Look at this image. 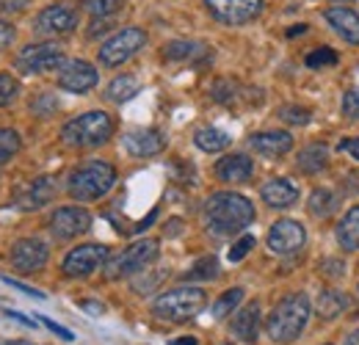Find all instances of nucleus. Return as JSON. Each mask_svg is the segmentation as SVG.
I'll return each instance as SVG.
<instances>
[{
	"label": "nucleus",
	"mask_w": 359,
	"mask_h": 345,
	"mask_svg": "<svg viewBox=\"0 0 359 345\" xmlns=\"http://www.w3.org/2000/svg\"><path fill=\"white\" fill-rule=\"evenodd\" d=\"M169 345H196V340L194 337H177V340H172Z\"/></svg>",
	"instance_id": "nucleus-51"
},
{
	"label": "nucleus",
	"mask_w": 359,
	"mask_h": 345,
	"mask_svg": "<svg viewBox=\"0 0 359 345\" xmlns=\"http://www.w3.org/2000/svg\"><path fill=\"white\" fill-rule=\"evenodd\" d=\"M337 149L346 152V155H351L354 161H359V138H343V141L337 144Z\"/></svg>",
	"instance_id": "nucleus-46"
},
{
	"label": "nucleus",
	"mask_w": 359,
	"mask_h": 345,
	"mask_svg": "<svg viewBox=\"0 0 359 345\" xmlns=\"http://www.w3.org/2000/svg\"><path fill=\"white\" fill-rule=\"evenodd\" d=\"M304 31H307V25H296V28H290L287 34H290V36H296V34H304Z\"/></svg>",
	"instance_id": "nucleus-53"
},
{
	"label": "nucleus",
	"mask_w": 359,
	"mask_h": 345,
	"mask_svg": "<svg viewBox=\"0 0 359 345\" xmlns=\"http://www.w3.org/2000/svg\"><path fill=\"white\" fill-rule=\"evenodd\" d=\"M83 306H86V312H91V315H100V312H102V304H94V302H83Z\"/></svg>",
	"instance_id": "nucleus-49"
},
{
	"label": "nucleus",
	"mask_w": 359,
	"mask_h": 345,
	"mask_svg": "<svg viewBox=\"0 0 359 345\" xmlns=\"http://www.w3.org/2000/svg\"><path fill=\"white\" fill-rule=\"evenodd\" d=\"M320 271L326 273V276H343L346 273V268H343V262L340 259H326V262H320Z\"/></svg>",
	"instance_id": "nucleus-44"
},
{
	"label": "nucleus",
	"mask_w": 359,
	"mask_h": 345,
	"mask_svg": "<svg viewBox=\"0 0 359 345\" xmlns=\"http://www.w3.org/2000/svg\"><path fill=\"white\" fill-rule=\"evenodd\" d=\"M255 221V205L235 191H219L205 202V224L213 235H235Z\"/></svg>",
	"instance_id": "nucleus-1"
},
{
	"label": "nucleus",
	"mask_w": 359,
	"mask_h": 345,
	"mask_svg": "<svg viewBox=\"0 0 359 345\" xmlns=\"http://www.w3.org/2000/svg\"><path fill=\"white\" fill-rule=\"evenodd\" d=\"M310 116H313V114H310L307 108H302V105H285V108L279 111V119L287 122V125H307Z\"/></svg>",
	"instance_id": "nucleus-36"
},
{
	"label": "nucleus",
	"mask_w": 359,
	"mask_h": 345,
	"mask_svg": "<svg viewBox=\"0 0 359 345\" xmlns=\"http://www.w3.org/2000/svg\"><path fill=\"white\" fill-rule=\"evenodd\" d=\"M47 259H50V249L42 238H22L11 246V265L20 273H31V271L45 268Z\"/></svg>",
	"instance_id": "nucleus-14"
},
{
	"label": "nucleus",
	"mask_w": 359,
	"mask_h": 345,
	"mask_svg": "<svg viewBox=\"0 0 359 345\" xmlns=\"http://www.w3.org/2000/svg\"><path fill=\"white\" fill-rule=\"evenodd\" d=\"M47 226H50V235L55 241H72V238H81L83 232L91 229V213L81 205H67V208L53 210Z\"/></svg>",
	"instance_id": "nucleus-10"
},
{
	"label": "nucleus",
	"mask_w": 359,
	"mask_h": 345,
	"mask_svg": "<svg viewBox=\"0 0 359 345\" xmlns=\"http://www.w3.org/2000/svg\"><path fill=\"white\" fill-rule=\"evenodd\" d=\"M163 276H166V271H158L155 276H144V279H135V282H133V290H135V293H141V296H144V293L155 290V285H158V282H161Z\"/></svg>",
	"instance_id": "nucleus-41"
},
{
	"label": "nucleus",
	"mask_w": 359,
	"mask_h": 345,
	"mask_svg": "<svg viewBox=\"0 0 359 345\" xmlns=\"http://www.w3.org/2000/svg\"><path fill=\"white\" fill-rule=\"evenodd\" d=\"M31 0H0V14H20L28 8Z\"/></svg>",
	"instance_id": "nucleus-42"
},
{
	"label": "nucleus",
	"mask_w": 359,
	"mask_h": 345,
	"mask_svg": "<svg viewBox=\"0 0 359 345\" xmlns=\"http://www.w3.org/2000/svg\"><path fill=\"white\" fill-rule=\"evenodd\" d=\"M114 185H116V169L105 161H89L69 174L67 191L78 202H94V199L105 196Z\"/></svg>",
	"instance_id": "nucleus-4"
},
{
	"label": "nucleus",
	"mask_w": 359,
	"mask_h": 345,
	"mask_svg": "<svg viewBox=\"0 0 359 345\" xmlns=\"http://www.w3.org/2000/svg\"><path fill=\"white\" fill-rule=\"evenodd\" d=\"M97 81H100L97 69L89 61H81V58L64 61L61 69H58V88H64L69 94H86L97 86Z\"/></svg>",
	"instance_id": "nucleus-13"
},
{
	"label": "nucleus",
	"mask_w": 359,
	"mask_h": 345,
	"mask_svg": "<svg viewBox=\"0 0 359 345\" xmlns=\"http://www.w3.org/2000/svg\"><path fill=\"white\" fill-rule=\"evenodd\" d=\"M3 282H6V285H11V288H17V290H22V293H28V296H34V299H45V293H39V290H34V288H28V285L17 282V279H8V276H3Z\"/></svg>",
	"instance_id": "nucleus-47"
},
{
	"label": "nucleus",
	"mask_w": 359,
	"mask_h": 345,
	"mask_svg": "<svg viewBox=\"0 0 359 345\" xmlns=\"http://www.w3.org/2000/svg\"><path fill=\"white\" fill-rule=\"evenodd\" d=\"M310 213L318 218H329L334 210H337V196H334V191H329V188H315L313 194H310Z\"/></svg>",
	"instance_id": "nucleus-28"
},
{
	"label": "nucleus",
	"mask_w": 359,
	"mask_h": 345,
	"mask_svg": "<svg viewBox=\"0 0 359 345\" xmlns=\"http://www.w3.org/2000/svg\"><path fill=\"white\" fill-rule=\"evenodd\" d=\"M260 199H263L269 208H273V210H287V208L296 205L299 191H296V185H293L290 180L276 177V180H269V182L260 188Z\"/></svg>",
	"instance_id": "nucleus-21"
},
{
	"label": "nucleus",
	"mask_w": 359,
	"mask_h": 345,
	"mask_svg": "<svg viewBox=\"0 0 359 345\" xmlns=\"http://www.w3.org/2000/svg\"><path fill=\"white\" fill-rule=\"evenodd\" d=\"M122 147L128 155L133 158H152L158 152H163L166 147V138L152 128H141V130H130L122 135Z\"/></svg>",
	"instance_id": "nucleus-17"
},
{
	"label": "nucleus",
	"mask_w": 359,
	"mask_h": 345,
	"mask_svg": "<svg viewBox=\"0 0 359 345\" xmlns=\"http://www.w3.org/2000/svg\"><path fill=\"white\" fill-rule=\"evenodd\" d=\"M348 304H351L348 296H343L340 290H326V293L318 296L315 312H318L320 320H334V318H340V315L348 309Z\"/></svg>",
	"instance_id": "nucleus-24"
},
{
	"label": "nucleus",
	"mask_w": 359,
	"mask_h": 345,
	"mask_svg": "<svg viewBox=\"0 0 359 345\" xmlns=\"http://www.w3.org/2000/svg\"><path fill=\"white\" fill-rule=\"evenodd\" d=\"M55 108H58V102H55V97H53V94H42V97H36V100L31 102V111H34V114H39V116H50V114H55Z\"/></svg>",
	"instance_id": "nucleus-39"
},
{
	"label": "nucleus",
	"mask_w": 359,
	"mask_h": 345,
	"mask_svg": "<svg viewBox=\"0 0 359 345\" xmlns=\"http://www.w3.org/2000/svg\"><path fill=\"white\" fill-rule=\"evenodd\" d=\"M0 345H34V343H28V340H8V343L0 340Z\"/></svg>",
	"instance_id": "nucleus-54"
},
{
	"label": "nucleus",
	"mask_w": 359,
	"mask_h": 345,
	"mask_svg": "<svg viewBox=\"0 0 359 345\" xmlns=\"http://www.w3.org/2000/svg\"><path fill=\"white\" fill-rule=\"evenodd\" d=\"M108 257H111L108 246H102V243H83V246H75V249L64 257L61 271H64V276H69V279H83V276L94 273L97 268H105Z\"/></svg>",
	"instance_id": "nucleus-9"
},
{
	"label": "nucleus",
	"mask_w": 359,
	"mask_h": 345,
	"mask_svg": "<svg viewBox=\"0 0 359 345\" xmlns=\"http://www.w3.org/2000/svg\"><path fill=\"white\" fill-rule=\"evenodd\" d=\"M6 315H8V318H14V320H20L22 326H31V329L36 326V320H34V318H25V315H20V312H14V309H6Z\"/></svg>",
	"instance_id": "nucleus-48"
},
{
	"label": "nucleus",
	"mask_w": 359,
	"mask_h": 345,
	"mask_svg": "<svg viewBox=\"0 0 359 345\" xmlns=\"http://www.w3.org/2000/svg\"><path fill=\"white\" fill-rule=\"evenodd\" d=\"M229 332L241 343H257V337H260V304L252 302L241 306L229 320Z\"/></svg>",
	"instance_id": "nucleus-18"
},
{
	"label": "nucleus",
	"mask_w": 359,
	"mask_h": 345,
	"mask_svg": "<svg viewBox=\"0 0 359 345\" xmlns=\"http://www.w3.org/2000/svg\"><path fill=\"white\" fill-rule=\"evenodd\" d=\"M249 147L263 155V158H279V155H287L293 149V135L285 133V130H266V133H255L249 138Z\"/></svg>",
	"instance_id": "nucleus-19"
},
{
	"label": "nucleus",
	"mask_w": 359,
	"mask_h": 345,
	"mask_svg": "<svg viewBox=\"0 0 359 345\" xmlns=\"http://www.w3.org/2000/svg\"><path fill=\"white\" fill-rule=\"evenodd\" d=\"M114 135V119L105 111H86L61 128V141L75 149L102 147Z\"/></svg>",
	"instance_id": "nucleus-3"
},
{
	"label": "nucleus",
	"mask_w": 359,
	"mask_h": 345,
	"mask_svg": "<svg viewBox=\"0 0 359 345\" xmlns=\"http://www.w3.org/2000/svg\"><path fill=\"white\" fill-rule=\"evenodd\" d=\"M304 64H307L310 69H326V67H334V64H337V53H334L332 47H318V50H313V53L304 58Z\"/></svg>",
	"instance_id": "nucleus-34"
},
{
	"label": "nucleus",
	"mask_w": 359,
	"mask_h": 345,
	"mask_svg": "<svg viewBox=\"0 0 359 345\" xmlns=\"http://www.w3.org/2000/svg\"><path fill=\"white\" fill-rule=\"evenodd\" d=\"M343 116L359 122V88H351L343 94Z\"/></svg>",
	"instance_id": "nucleus-38"
},
{
	"label": "nucleus",
	"mask_w": 359,
	"mask_h": 345,
	"mask_svg": "<svg viewBox=\"0 0 359 345\" xmlns=\"http://www.w3.org/2000/svg\"><path fill=\"white\" fill-rule=\"evenodd\" d=\"M14 36H17L14 25H11V22H3V20H0V50H6L8 44L14 42Z\"/></svg>",
	"instance_id": "nucleus-43"
},
{
	"label": "nucleus",
	"mask_w": 359,
	"mask_h": 345,
	"mask_svg": "<svg viewBox=\"0 0 359 345\" xmlns=\"http://www.w3.org/2000/svg\"><path fill=\"white\" fill-rule=\"evenodd\" d=\"M22 141H20V133L11 128H0V166L8 163L17 152H20Z\"/></svg>",
	"instance_id": "nucleus-31"
},
{
	"label": "nucleus",
	"mask_w": 359,
	"mask_h": 345,
	"mask_svg": "<svg viewBox=\"0 0 359 345\" xmlns=\"http://www.w3.org/2000/svg\"><path fill=\"white\" fill-rule=\"evenodd\" d=\"M266 243L273 255H296L307 243V229L293 218H282L269 229Z\"/></svg>",
	"instance_id": "nucleus-11"
},
{
	"label": "nucleus",
	"mask_w": 359,
	"mask_h": 345,
	"mask_svg": "<svg viewBox=\"0 0 359 345\" xmlns=\"http://www.w3.org/2000/svg\"><path fill=\"white\" fill-rule=\"evenodd\" d=\"M17 94H20V81L14 75H8V72H0V108L14 102Z\"/></svg>",
	"instance_id": "nucleus-35"
},
{
	"label": "nucleus",
	"mask_w": 359,
	"mask_h": 345,
	"mask_svg": "<svg viewBox=\"0 0 359 345\" xmlns=\"http://www.w3.org/2000/svg\"><path fill=\"white\" fill-rule=\"evenodd\" d=\"M313 315V304L304 293H290L271 309L266 320V334L273 343H293L302 337Z\"/></svg>",
	"instance_id": "nucleus-2"
},
{
	"label": "nucleus",
	"mask_w": 359,
	"mask_h": 345,
	"mask_svg": "<svg viewBox=\"0 0 359 345\" xmlns=\"http://www.w3.org/2000/svg\"><path fill=\"white\" fill-rule=\"evenodd\" d=\"M326 163H329V147H326V144H310V147H304L302 155H299V169L307 174L323 172Z\"/></svg>",
	"instance_id": "nucleus-25"
},
{
	"label": "nucleus",
	"mask_w": 359,
	"mask_h": 345,
	"mask_svg": "<svg viewBox=\"0 0 359 345\" xmlns=\"http://www.w3.org/2000/svg\"><path fill=\"white\" fill-rule=\"evenodd\" d=\"M144 44H147V34L141 28H125V31H119L102 42L97 58L102 67H119V64L130 61Z\"/></svg>",
	"instance_id": "nucleus-7"
},
{
	"label": "nucleus",
	"mask_w": 359,
	"mask_h": 345,
	"mask_svg": "<svg viewBox=\"0 0 359 345\" xmlns=\"http://www.w3.org/2000/svg\"><path fill=\"white\" fill-rule=\"evenodd\" d=\"M205 6L224 25H246L263 11V0H205Z\"/></svg>",
	"instance_id": "nucleus-12"
},
{
	"label": "nucleus",
	"mask_w": 359,
	"mask_h": 345,
	"mask_svg": "<svg viewBox=\"0 0 359 345\" xmlns=\"http://www.w3.org/2000/svg\"><path fill=\"white\" fill-rule=\"evenodd\" d=\"M323 20L332 25V31L348 44H359V14L346 6H332L323 11Z\"/></svg>",
	"instance_id": "nucleus-20"
},
{
	"label": "nucleus",
	"mask_w": 359,
	"mask_h": 345,
	"mask_svg": "<svg viewBox=\"0 0 359 345\" xmlns=\"http://www.w3.org/2000/svg\"><path fill=\"white\" fill-rule=\"evenodd\" d=\"M55 180L53 177H36L34 182H28L25 188L17 191V199H14V208L22 210V213H34V210H42L45 205H50L55 199Z\"/></svg>",
	"instance_id": "nucleus-16"
},
{
	"label": "nucleus",
	"mask_w": 359,
	"mask_h": 345,
	"mask_svg": "<svg viewBox=\"0 0 359 345\" xmlns=\"http://www.w3.org/2000/svg\"><path fill=\"white\" fill-rule=\"evenodd\" d=\"M138 91H141V83H138L135 75H119V78H114L108 83L105 100H111V102H128V100H133Z\"/></svg>",
	"instance_id": "nucleus-26"
},
{
	"label": "nucleus",
	"mask_w": 359,
	"mask_h": 345,
	"mask_svg": "<svg viewBox=\"0 0 359 345\" xmlns=\"http://www.w3.org/2000/svg\"><path fill=\"white\" fill-rule=\"evenodd\" d=\"M243 296H246V290L243 288H232V290H226V293H222L219 299H216V304H213V318H226L232 309H238L241 306V302H243Z\"/></svg>",
	"instance_id": "nucleus-29"
},
{
	"label": "nucleus",
	"mask_w": 359,
	"mask_h": 345,
	"mask_svg": "<svg viewBox=\"0 0 359 345\" xmlns=\"http://www.w3.org/2000/svg\"><path fill=\"white\" fill-rule=\"evenodd\" d=\"M81 3L91 17H111L125 6V0H81Z\"/></svg>",
	"instance_id": "nucleus-33"
},
{
	"label": "nucleus",
	"mask_w": 359,
	"mask_h": 345,
	"mask_svg": "<svg viewBox=\"0 0 359 345\" xmlns=\"http://www.w3.org/2000/svg\"><path fill=\"white\" fill-rule=\"evenodd\" d=\"M255 243H257V241H255L252 235H243V238H238V241H235V246L226 252L229 262H241V259H243L246 255H249V252H252V249H255Z\"/></svg>",
	"instance_id": "nucleus-37"
},
{
	"label": "nucleus",
	"mask_w": 359,
	"mask_h": 345,
	"mask_svg": "<svg viewBox=\"0 0 359 345\" xmlns=\"http://www.w3.org/2000/svg\"><path fill=\"white\" fill-rule=\"evenodd\" d=\"M213 172H216V177H219L222 182H246V180L255 174V163H252L249 155L235 152V155L222 158Z\"/></svg>",
	"instance_id": "nucleus-22"
},
{
	"label": "nucleus",
	"mask_w": 359,
	"mask_h": 345,
	"mask_svg": "<svg viewBox=\"0 0 359 345\" xmlns=\"http://www.w3.org/2000/svg\"><path fill=\"white\" fill-rule=\"evenodd\" d=\"M357 293H359V285H357Z\"/></svg>",
	"instance_id": "nucleus-56"
},
{
	"label": "nucleus",
	"mask_w": 359,
	"mask_h": 345,
	"mask_svg": "<svg viewBox=\"0 0 359 345\" xmlns=\"http://www.w3.org/2000/svg\"><path fill=\"white\" fill-rule=\"evenodd\" d=\"M161 255V243L152 241V238H141L130 243L119 257H114L111 262H105V276L108 279H125V276H133L138 271L149 268Z\"/></svg>",
	"instance_id": "nucleus-6"
},
{
	"label": "nucleus",
	"mask_w": 359,
	"mask_h": 345,
	"mask_svg": "<svg viewBox=\"0 0 359 345\" xmlns=\"http://www.w3.org/2000/svg\"><path fill=\"white\" fill-rule=\"evenodd\" d=\"M334 238H337L340 249H346V252H359V205H354L346 216L337 221Z\"/></svg>",
	"instance_id": "nucleus-23"
},
{
	"label": "nucleus",
	"mask_w": 359,
	"mask_h": 345,
	"mask_svg": "<svg viewBox=\"0 0 359 345\" xmlns=\"http://www.w3.org/2000/svg\"><path fill=\"white\" fill-rule=\"evenodd\" d=\"M346 345H359V329H357V332H351V334L346 337Z\"/></svg>",
	"instance_id": "nucleus-52"
},
{
	"label": "nucleus",
	"mask_w": 359,
	"mask_h": 345,
	"mask_svg": "<svg viewBox=\"0 0 359 345\" xmlns=\"http://www.w3.org/2000/svg\"><path fill=\"white\" fill-rule=\"evenodd\" d=\"M42 323H45V326H47V329H50V332H53V334H58L61 340H67V343H72V340H75V334H72L69 329H64V326H58V323H53L50 318H42Z\"/></svg>",
	"instance_id": "nucleus-45"
},
{
	"label": "nucleus",
	"mask_w": 359,
	"mask_h": 345,
	"mask_svg": "<svg viewBox=\"0 0 359 345\" xmlns=\"http://www.w3.org/2000/svg\"><path fill=\"white\" fill-rule=\"evenodd\" d=\"M216 276H219V259L216 257H202L188 273H185L188 282H210V279H216Z\"/></svg>",
	"instance_id": "nucleus-30"
},
{
	"label": "nucleus",
	"mask_w": 359,
	"mask_h": 345,
	"mask_svg": "<svg viewBox=\"0 0 359 345\" xmlns=\"http://www.w3.org/2000/svg\"><path fill=\"white\" fill-rule=\"evenodd\" d=\"M199 53H202L199 42H169L163 47V58H169V61H188Z\"/></svg>",
	"instance_id": "nucleus-32"
},
{
	"label": "nucleus",
	"mask_w": 359,
	"mask_h": 345,
	"mask_svg": "<svg viewBox=\"0 0 359 345\" xmlns=\"http://www.w3.org/2000/svg\"><path fill=\"white\" fill-rule=\"evenodd\" d=\"M210 94H213V100H219V102H229V100L238 94V88H235L232 81H216Z\"/></svg>",
	"instance_id": "nucleus-40"
},
{
	"label": "nucleus",
	"mask_w": 359,
	"mask_h": 345,
	"mask_svg": "<svg viewBox=\"0 0 359 345\" xmlns=\"http://www.w3.org/2000/svg\"><path fill=\"white\" fill-rule=\"evenodd\" d=\"M208 304V296L202 288H175V290H166L161 293L155 302H152V315L161 318V320H169V323H185L191 318H196Z\"/></svg>",
	"instance_id": "nucleus-5"
},
{
	"label": "nucleus",
	"mask_w": 359,
	"mask_h": 345,
	"mask_svg": "<svg viewBox=\"0 0 359 345\" xmlns=\"http://www.w3.org/2000/svg\"><path fill=\"white\" fill-rule=\"evenodd\" d=\"M334 3H351V0H334Z\"/></svg>",
	"instance_id": "nucleus-55"
},
{
	"label": "nucleus",
	"mask_w": 359,
	"mask_h": 345,
	"mask_svg": "<svg viewBox=\"0 0 359 345\" xmlns=\"http://www.w3.org/2000/svg\"><path fill=\"white\" fill-rule=\"evenodd\" d=\"M194 144H196L202 152H222V149L229 147V135L219 128H202V130H196Z\"/></svg>",
	"instance_id": "nucleus-27"
},
{
	"label": "nucleus",
	"mask_w": 359,
	"mask_h": 345,
	"mask_svg": "<svg viewBox=\"0 0 359 345\" xmlns=\"http://www.w3.org/2000/svg\"><path fill=\"white\" fill-rule=\"evenodd\" d=\"M75 28H78V14L69 6H47L34 22V31L42 36H64L72 34Z\"/></svg>",
	"instance_id": "nucleus-15"
},
{
	"label": "nucleus",
	"mask_w": 359,
	"mask_h": 345,
	"mask_svg": "<svg viewBox=\"0 0 359 345\" xmlns=\"http://www.w3.org/2000/svg\"><path fill=\"white\" fill-rule=\"evenodd\" d=\"M61 64H64V50H61V44L55 42L28 44L14 58V67L22 75H39V72L53 69V67H61Z\"/></svg>",
	"instance_id": "nucleus-8"
},
{
	"label": "nucleus",
	"mask_w": 359,
	"mask_h": 345,
	"mask_svg": "<svg viewBox=\"0 0 359 345\" xmlns=\"http://www.w3.org/2000/svg\"><path fill=\"white\" fill-rule=\"evenodd\" d=\"M155 218H158V210H152L149 216H147V218H144V221H141V224H138V232H141V229H147V226H149V224H152Z\"/></svg>",
	"instance_id": "nucleus-50"
}]
</instances>
